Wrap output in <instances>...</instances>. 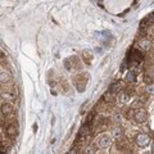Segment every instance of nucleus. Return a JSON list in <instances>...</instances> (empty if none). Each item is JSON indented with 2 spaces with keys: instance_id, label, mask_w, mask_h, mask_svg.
Wrapping results in <instances>:
<instances>
[{
  "instance_id": "39448f33",
  "label": "nucleus",
  "mask_w": 154,
  "mask_h": 154,
  "mask_svg": "<svg viewBox=\"0 0 154 154\" xmlns=\"http://www.w3.org/2000/svg\"><path fill=\"white\" fill-rule=\"evenodd\" d=\"M121 135H122V129L121 127H114L113 131H112V136L114 139H118V138H121Z\"/></svg>"
},
{
  "instance_id": "7ed1b4c3",
  "label": "nucleus",
  "mask_w": 154,
  "mask_h": 154,
  "mask_svg": "<svg viewBox=\"0 0 154 154\" xmlns=\"http://www.w3.org/2000/svg\"><path fill=\"white\" fill-rule=\"evenodd\" d=\"M149 143H150L149 135H146V134H139L138 136H136V144H138L139 146H146Z\"/></svg>"
},
{
  "instance_id": "9d476101",
  "label": "nucleus",
  "mask_w": 154,
  "mask_h": 154,
  "mask_svg": "<svg viewBox=\"0 0 154 154\" xmlns=\"http://www.w3.org/2000/svg\"><path fill=\"white\" fill-rule=\"evenodd\" d=\"M127 80H129V81H135V73L134 72H129L127 73Z\"/></svg>"
},
{
  "instance_id": "423d86ee",
  "label": "nucleus",
  "mask_w": 154,
  "mask_h": 154,
  "mask_svg": "<svg viewBox=\"0 0 154 154\" xmlns=\"http://www.w3.org/2000/svg\"><path fill=\"white\" fill-rule=\"evenodd\" d=\"M9 80H10V75H9V73L1 71V77H0V81H1V84H4V82H8Z\"/></svg>"
},
{
  "instance_id": "1a4fd4ad",
  "label": "nucleus",
  "mask_w": 154,
  "mask_h": 154,
  "mask_svg": "<svg viewBox=\"0 0 154 154\" xmlns=\"http://www.w3.org/2000/svg\"><path fill=\"white\" fill-rule=\"evenodd\" d=\"M146 93L150 94V95H153V94H154V85L153 84H149L146 86Z\"/></svg>"
},
{
  "instance_id": "9b49d317",
  "label": "nucleus",
  "mask_w": 154,
  "mask_h": 154,
  "mask_svg": "<svg viewBox=\"0 0 154 154\" xmlns=\"http://www.w3.org/2000/svg\"><path fill=\"white\" fill-rule=\"evenodd\" d=\"M118 90H120V87H117V84L112 85V87H111V91H112V93H117Z\"/></svg>"
},
{
  "instance_id": "6e6552de",
  "label": "nucleus",
  "mask_w": 154,
  "mask_h": 154,
  "mask_svg": "<svg viewBox=\"0 0 154 154\" xmlns=\"http://www.w3.org/2000/svg\"><path fill=\"white\" fill-rule=\"evenodd\" d=\"M10 111H12V107L9 104H3V107H1V113L3 114H8Z\"/></svg>"
},
{
  "instance_id": "f8f14e48",
  "label": "nucleus",
  "mask_w": 154,
  "mask_h": 154,
  "mask_svg": "<svg viewBox=\"0 0 154 154\" xmlns=\"http://www.w3.org/2000/svg\"><path fill=\"white\" fill-rule=\"evenodd\" d=\"M93 153H94V150H93V148H91V146L86 148V150H85V154H93Z\"/></svg>"
},
{
  "instance_id": "4468645a",
  "label": "nucleus",
  "mask_w": 154,
  "mask_h": 154,
  "mask_svg": "<svg viewBox=\"0 0 154 154\" xmlns=\"http://www.w3.org/2000/svg\"><path fill=\"white\" fill-rule=\"evenodd\" d=\"M152 76H153V78H154V68H153V73H152Z\"/></svg>"
},
{
  "instance_id": "0eeeda50",
  "label": "nucleus",
  "mask_w": 154,
  "mask_h": 154,
  "mask_svg": "<svg viewBox=\"0 0 154 154\" xmlns=\"http://www.w3.org/2000/svg\"><path fill=\"white\" fill-rule=\"evenodd\" d=\"M7 132H8V135H10V136H16L17 135V126H9Z\"/></svg>"
},
{
  "instance_id": "f03ea898",
  "label": "nucleus",
  "mask_w": 154,
  "mask_h": 154,
  "mask_svg": "<svg viewBox=\"0 0 154 154\" xmlns=\"http://www.w3.org/2000/svg\"><path fill=\"white\" fill-rule=\"evenodd\" d=\"M111 143H112V138L108 134L102 135L99 141H98V144H99V146L102 148V149H107L108 146H111Z\"/></svg>"
},
{
  "instance_id": "ddd939ff",
  "label": "nucleus",
  "mask_w": 154,
  "mask_h": 154,
  "mask_svg": "<svg viewBox=\"0 0 154 154\" xmlns=\"http://www.w3.org/2000/svg\"><path fill=\"white\" fill-rule=\"evenodd\" d=\"M152 152H153V154H154V144H153V148H152Z\"/></svg>"
},
{
  "instance_id": "20e7f679",
  "label": "nucleus",
  "mask_w": 154,
  "mask_h": 154,
  "mask_svg": "<svg viewBox=\"0 0 154 154\" xmlns=\"http://www.w3.org/2000/svg\"><path fill=\"white\" fill-rule=\"evenodd\" d=\"M139 46H140V49H143V50H149L150 41L148 40V38H141V40L139 41Z\"/></svg>"
},
{
  "instance_id": "f257e3e1",
  "label": "nucleus",
  "mask_w": 154,
  "mask_h": 154,
  "mask_svg": "<svg viewBox=\"0 0 154 154\" xmlns=\"http://www.w3.org/2000/svg\"><path fill=\"white\" fill-rule=\"evenodd\" d=\"M134 118H135L136 122L144 123V122H146L149 116H148V112L145 111V109H138V111H135V113H134Z\"/></svg>"
}]
</instances>
